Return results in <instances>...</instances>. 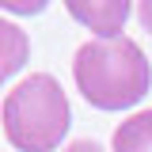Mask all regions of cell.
Instances as JSON below:
<instances>
[{
  "label": "cell",
  "mask_w": 152,
  "mask_h": 152,
  "mask_svg": "<svg viewBox=\"0 0 152 152\" xmlns=\"http://www.w3.org/2000/svg\"><path fill=\"white\" fill-rule=\"evenodd\" d=\"M72 76L95 110L137 107L152 88V65L133 38H95L76 50Z\"/></svg>",
  "instance_id": "obj_1"
},
{
  "label": "cell",
  "mask_w": 152,
  "mask_h": 152,
  "mask_svg": "<svg viewBox=\"0 0 152 152\" xmlns=\"http://www.w3.org/2000/svg\"><path fill=\"white\" fill-rule=\"evenodd\" d=\"M46 4H50V0H0V8L12 12V15H38Z\"/></svg>",
  "instance_id": "obj_6"
},
{
  "label": "cell",
  "mask_w": 152,
  "mask_h": 152,
  "mask_svg": "<svg viewBox=\"0 0 152 152\" xmlns=\"http://www.w3.org/2000/svg\"><path fill=\"white\" fill-rule=\"evenodd\" d=\"M137 19H141V27L152 34V0H137Z\"/></svg>",
  "instance_id": "obj_7"
},
{
  "label": "cell",
  "mask_w": 152,
  "mask_h": 152,
  "mask_svg": "<svg viewBox=\"0 0 152 152\" xmlns=\"http://www.w3.org/2000/svg\"><path fill=\"white\" fill-rule=\"evenodd\" d=\"M114 152H152V110L133 114L114 129Z\"/></svg>",
  "instance_id": "obj_5"
},
{
  "label": "cell",
  "mask_w": 152,
  "mask_h": 152,
  "mask_svg": "<svg viewBox=\"0 0 152 152\" xmlns=\"http://www.w3.org/2000/svg\"><path fill=\"white\" fill-rule=\"evenodd\" d=\"M27 57H31V38H27V31H19L15 23L0 19V84H8L27 65Z\"/></svg>",
  "instance_id": "obj_4"
},
{
  "label": "cell",
  "mask_w": 152,
  "mask_h": 152,
  "mask_svg": "<svg viewBox=\"0 0 152 152\" xmlns=\"http://www.w3.org/2000/svg\"><path fill=\"white\" fill-rule=\"evenodd\" d=\"M65 152H103V148H99L95 141H76V145H69Z\"/></svg>",
  "instance_id": "obj_8"
},
{
  "label": "cell",
  "mask_w": 152,
  "mask_h": 152,
  "mask_svg": "<svg viewBox=\"0 0 152 152\" xmlns=\"http://www.w3.org/2000/svg\"><path fill=\"white\" fill-rule=\"evenodd\" d=\"M65 8L76 23H84L99 38H122L133 0H65Z\"/></svg>",
  "instance_id": "obj_3"
},
{
  "label": "cell",
  "mask_w": 152,
  "mask_h": 152,
  "mask_svg": "<svg viewBox=\"0 0 152 152\" xmlns=\"http://www.w3.org/2000/svg\"><path fill=\"white\" fill-rule=\"evenodd\" d=\"M69 99L50 72H34L4 99V133L19 152H53L69 133Z\"/></svg>",
  "instance_id": "obj_2"
}]
</instances>
